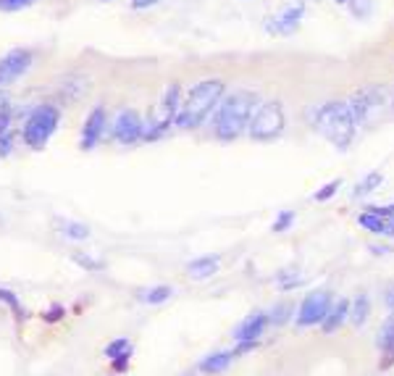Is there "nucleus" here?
<instances>
[{
  "label": "nucleus",
  "instance_id": "4be33fe9",
  "mask_svg": "<svg viewBox=\"0 0 394 376\" xmlns=\"http://www.w3.org/2000/svg\"><path fill=\"white\" fill-rule=\"evenodd\" d=\"M379 347L386 353V358L392 361L394 358V316L386 318V324L381 327V334H379ZM386 361V363H389Z\"/></svg>",
  "mask_w": 394,
  "mask_h": 376
},
{
  "label": "nucleus",
  "instance_id": "2f4dec72",
  "mask_svg": "<svg viewBox=\"0 0 394 376\" xmlns=\"http://www.w3.org/2000/svg\"><path fill=\"white\" fill-rule=\"evenodd\" d=\"M384 305H386V311L394 316V282L384 287Z\"/></svg>",
  "mask_w": 394,
  "mask_h": 376
},
{
  "label": "nucleus",
  "instance_id": "423d86ee",
  "mask_svg": "<svg viewBox=\"0 0 394 376\" xmlns=\"http://www.w3.org/2000/svg\"><path fill=\"white\" fill-rule=\"evenodd\" d=\"M331 302H334V298H331L329 289H316V292L305 295V300L300 302V308H297L294 324H297L300 329L321 324L323 318H326V313H329V308H331Z\"/></svg>",
  "mask_w": 394,
  "mask_h": 376
},
{
  "label": "nucleus",
  "instance_id": "39448f33",
  "mask_svg": "<svg viewBox=\"0 0 394 376\" xmlns=\"http://www.w3.org/2000/svg\"><path fill=\"white\" fill-rule=\"evenodd\" d=\"M284 108L278 100H265L261 106L252 111L248 124V135L255 142H268V140H276L284 132Z\"/></svg>",
  "mask_w": 394,
  "mask_h": 376
},
{
  "label": "nucleus",
  "instance_id": "ddd939ff",
  "mask_svg": "<svg viewBox=\"0 0 394 376\" xmlns=\"http://www.w3.org/2000/svg\"><path fill=\"white\" fill-rule=\"evenodd\" d=\"M87 90H89L87 76L69 74L58 82V100L61 103H66V106H72V103H76L82 95H87Z\"/></svg>",
  "mask_w": 394,
  "mask_h": 376
},
{
  "label": "nucleus",
  "instance_id": "1a4fd4ad",
  "mask_svg": "<svg viewBox=\"0 0 394 376\" xmlns=\"http://www.w3.org/2000/svg\"><path fill=\"white\" fill-rule=\"evenodd\" d=\"M347 108H350V116L355 121V129L360 124H371V121L379 116L381 108V90H363L358 95H352L347 100Z\"/></svg>",
  "mask_w": 394,
  "mask_h": 376
},
{
  "label": "nucleus",
  "instance_id": "cd10ccee",
  "mask_svg": "<svg viewBox=\"0 0 394 376\" xmlns=\"http://www.w3.org/2000/svg\"><path fill=\"white\" fill-rule=\"evenodd\" d=\"M74 261L87 271H102V261H98V258H92V256H74Z\"/></svg>",
  "mask_w": 394,
  "mask_h": 376
},
{
  "label": "nucleus",
  "instance_id": "393cba45",
  "mask_svg": "<svg viewBox=\"0 0 394 376\" xmlns=\"http://www.w3.org/2000/svg\"><path fill=\"white\" fill-rule=\"evenodd\" d=\"M289 313H292V305H276L274 311H271V316H268V324H274V327H278V324H284L287 318H289Z\"/></svg>",
  "mask_w": 394,
  "mask_h": 376
},
{
  "label": "nucleus",
  "instance_id": "72a5a7b5",
  "mask_svg": "<svg viewBox=\"0 0 394 376\" xmlns=\"http://www.w3.org/2000/svg\"><path fill=\"white\" fill-rule=\"evenodd\" d=\"M352 11H355L358 16H365L368 11H371V3H368V0H360V3L355 0V3H352Z\"/></svg>",
  "mask_w": 394,
  "mask_h": 376
},
{
  "label": "nucleus",
  "instance_id": "412c9836",
  "mask_svg": "<svg viewBox=\"0 0 394 376\" xmlns=\"http://www.w3.org/2000/svg\"><path fill=\"white\" fill-rule=\"evenodd\" d=\"M131 353H134V345H131V340H127V337H118V340H113V342H108L105 350H102V355H105L108 361L131 358Z\"/></svg>",
  "mask_w": 394,
  "mask_h": 376
},
{
  "label": "nucleus",
  "instance_id": "bb28decb",
  "mask_svg": "<svg viewBox=\"0 0 394 376\" xmlns=\"http://www.w3.org/2000/svg\"><path fill=\"white\" fill-rule=\"evenodd\" d=\"M292 221H294V213H292V211H281V213H278V219H276V221H274V226H271V229H274V232H287Z\"/></svg>",
  "mask_w": 394,
  "mask_h": 376
},
{
  "label": "nucleus",
  "instance_id": "f3484780",
  "mask_svg": "<svg viewBox=\"0 0 394 376\" xmlns=\"http://www.w3.org/2000/svg\"><path fill=\"white\" fill-rule=\"evenodd\" d=\"M53 226H56V232L63 234L66 240L82 242L89 237V226L82 224V221H74V219H53Z\"/></svg>",
  "mask_w": 394,
  "mask_h": 376
},
{
  "label": "nucleus",
  "instance_id": "4468645a",
  "mask_svg": "<svg viewBox=\"0 0 394 376\" xmlns=\"http://www.w3.org/2000/svg\"><path fill=\"white\" fill-rule=\"evenodd\" d=\"M219 266H221L219 256H200L187 263V276L195 279V282H205V279H210V276L219 274Z\"/></svg>",
  "mask_w": 394,
  "mask_h": 376
},
{
  "label": "nucleus",
  "instance_id": "5701e85b",
  "mask_svg": "<svg viewBox=\"0 0 394 376\" xmlns=\"http://www.w3.org/2000/svg\"><path fill=\"white\" fill-rule=\"evenodd\" d=\"M381 181H384V177H381V171H371V174H365L363 181L355 187V192L352 195L355 197H365V195H371L376 187H379Z\"/></svg>",
  "mask_w": 394,
  "mask_h": 376
},
{
  "label": "nucleus",
  "instance_id": "f257e3e1",
  "mask_svg": "<svg viewBox=\"0 0 394 376\" xmlns=\"http://www.w3.org/2000/svg\"><path fill=\"white\" fill-rule=\"evenodd\" d=\"M223 92H226V85L221 79H203V82H197L182 98V106H179L174 124L179 129H197L208 119V113L223 100Z\"/></svg>",
  "mask_w": 394,
  "mask_h": 376
},
{
  "label": "nucleus",
  "instance_id": "6ab92c4d",
  "mask_svg": "<svg viewBox=\"0 0 394 376\" xmlns=\"http://www.w3.org/2000/svg\"><path fill=\"white\" fill-rule=\"evenodd\" d=\"M368 318H371V298L365 292H358V298L350 302V321L358 329H363Z\"/></svg>",
  "mask_w": 394,
  "mask_h": 376
},
{
  "label": "nucleus",
  "instance_id": "9d476101",
  "mask_svg": "<svg viewBox=\"0 0 394 376\" xmlns=\"http://www.w3.org/2000/svg\"><path fill=\"white\" fill-rule=\"evenodd\" d=\"M105 124H108L105 108L102 106L92 108L89 116L85 119V126H82V140H79V148H82V151H92V148L100 142L102 132H105Z\"/></svg>",
  "mask_w": 394,
  "mask_h": 376
},
{
  "label": "nucleus",
  "instance_id": "9b49d317",
  "mask_svg": "<svg viewBox=\"0 0 394 376\" xmlns=\"http://www.w3.org/2000/svg\"><path fill=\"white\" fill-rule=\"evenodd\" d=\"M268 313H250L237 329H234V340L242 345V342H258L265 329H268Z\"/></svg>",
  "mask_w": 394,
  "mask_h": 376
},
{
  "label": "nucleus",
  "instance_id": "c9c22d12",
  "mask_svg": "<svg viewBox=\"0 0 394 376\" xmlns=\"http://www.w3.org/2000/svg\"><path fill=\"white\" fill-rule=\"evenodd\" d=\"M3 108H8V100H6V95L0 92V111H3Z\"/></svg>",
  "mask_w": 394,
  "mask_h": 376
},
{
  "label": "nucleus",
  "instance_id": "a878e982",
  "mask_svg": "<svg viewBox=\"0 0 394 376\" xmlns=\"http://www.w3.org/2000/svg\"><path fill=\"white\" fill-rule=\"evenodd\" d=\"M339 184H342V181H339V179L329 181V184H323V190H318V192L313 195V200H316V203H326V200H329V197H331V195H336Z\"/></svg>",
  "mask_w": 394,
  "mask_h": 376
},
{
  "label": "nucleus",
  "instance_id": "7ed1b4c3",
  "mask_svg": "<svg viewBox=\"0 0 394 376\" xmlns=\"http://www.w3.org/2000/svg\"><path fill=\"white\" fill-rule=\"evenodd\" d=\"M310 116H313V126H316L334 148L344 151L352 142V137H355V121H352L350 108H347L344 100L323 103V106L313 108Z\"/></svg>",
  "mask_w": 394,
  "mask_h": 376
},
{
  "label": "nucleus",
  "instance_id": "6e6552de",
  "mask_svg": "<svg viewBox=\"0 0 394 376\" xmlns=\"http://www.w3.org/2000/svg\"><path fill=\"white\" fill-rule=\"evenodd\" d=\"M145 135V119L134 111V108H124L118 111L116 121H113V137L121 145H134Z\"/></svg>",
  "mask_w": 394,
  "mask_h": 376
},
{
  "label": "nucleus",
  "instance_id": "e433bc0d",
  "mask_svg": "<svg viewBox=\"0 0 394 376\" xmlns=\"http://www.w3.org/2000/svg\"><path fill=\"white\" fill-rule=\"evenodd\" d=\"M182 376H195V374H192V371H190V374H182Z\"/></svg>",
  "mask_w": 394,
  "mask_h": 376
},
{
  "label": "nucleus",
  "instance_id": "7c9ffc66",
  "mask_svg": "<svg viewBox=\"0 0 394 376\" xmlns=\"http://www.w3.org/2000/svg\"><path fill=\"white\" fill-rule=\"evenodd\" d=\"M373 216H379V219H394V203H389V206H368Z\"/></svg>",
  "mask_w": 394,
  "mask_h": 376
},
{
  "label": "nucleus",
  "instance_id": "c756f323",
  "mask_svg": "<svg viewBox=\"0 0 394 376\" xmlns=\"http://www.w3.org/2000/svg\"><path fill=\"white\" fill-rule=\"evenodd\" d=\"M34 0H0V11H19V8H27Z\"/></svg>",
  "mask_w": 394,
  "mask_h": 376
},
{
  "label": "nucleus",
  "instance_id": "4c0bfd02",
  "mask_svg": "<svg viewBox=\"0 0 394 376\" xmlns=\"http://www.w3.org/2000/svg\"><path fill=\"white\" fill-rule=\"evenodd\" d=\"M336 3H344V0H336Z\"/></svg>",
  "mask_w": 394,
  "mask_h": 376
},
{
  "label": "nucleus",
  "instance_id": "0eeeda50",
  "mask_svg": "<svg viewBox=\"0 0 394 376\" xmlns=\"http://www.w3.org/2000/svg\"><path fill=\"white\" fill-rule=\"evenodd\" d=\"M32 60V50L27 47H14V50H8L3 58H0V87H8V85H14L16 79H21V76L30 71Z\"/></svg>",
  "mask_w": 394,
  "mask_h": 376
},
{
  "label": "nucleus",
  "instance_id": "2eb2a0df",
  "mask_svg": "<svg viewBox=\"0 0 394 376\" xmlns=\"http://www.w3.org/2000/svg\"><path fill=\"white\" fill-rule=\"evenodd\" d=\"M234 350H221V353H213V355H208L200 361V371L205 376H216V374H223L229 366L234 363Z\"/></svg>",
  "mask_w": 394,
  "mask_h": 376
},
{
  "label": "nucleus",
  "instance_id": "20e7f679",
  "mask_svg": "<svg viewBox=\"0 0 394 376\" xmlns=\"http://www.w3.org/2000/svg\"><path fill=\"white\" fill-rule=\"evenodd\" d=\"M58 121H61L58 106H50V103L37 106L27 116V121H24V129H21L24 142L30 145L32 151H43L45 145H47V140L56 135Z\"/></svg>",
  "mask_w": 394,
  "mask_h": 376
},
{
  "label": "nucleus",
  "instance_id": "f704fd0d",
  "mask_svg": "<svg viewBox=\"0 0 394 376\" xmlns=\"http://www.w3.org/2000/svg\"><path fill=\"white\" fill-rule=\"evenodd\" d=\"M155 3H161V0H131L134 8H150V5H155Z\"/></svg>",
  "mask_w": 394,
  "mask_h": 376
},
{
  "label": "nucleus",
  "instance_id": "dca6fc26",
  "mask_svg": "<svg viewBox=\"0 0 394 376\" xmlns=\"http://www.w3.org/2000/svg\"><path fill=\"white\" fill-rule=\"evenodd\" d=\"M350 318V302L347 300H336L331 302V308H329V313H326V318L321 321V329L326 331V334H334L344 321Z\"/></svg>",
  "mask_w": 394,
  "mask_h": 376
},
{
  "label": "nucleus",
  "instance_id": "c85d7f7f",
  "mask_svg": "<svg viewBox=\"0 0 394 376\" xmlns=\"http://www.w3.org/2000/svg\"><path fill=\"white\" fill-rule=\"evenodd\" d=\"M63 316H66V308H63V305H50V308L43 313V318L47 324H56V321H61Z\"/></svg>",
  "mask_w": 394,
  "mask_h": 376
},
{
  "label": "nucleus",
  "instance_id": "aec40b11",
  "mask_svg": "<svg viewBox=\"0 0 394 376\" xmlns=\"http://www.w3.org/2000/svg\"><path fill=\"white\" fill-rule=\"evenodd\" d=\"M174 298V287H166V285H158V287H150V289H142L140 292V300L147 302V305H163Z\"/></svg>",
  "mask_w": 394,
  "mask_h": 376
},
{
  "label": "nucleus",
  "instance_id": "473e14b6",
  "mask_svg": "<svg viewBox=\"0 0 394 376\" xmlns=\"http://www.w3.org/2000/svg\"><path fill=\"white\" fill-rule=\"evenodd\" d=\"M14 151V145H11V135L6 132V135H0V158H8Z\"/></svg>",
  "mask_w": 394,
  "mask_h": 376
},
{
  "label": "nucleus",
  "instance_id": "b1692460",
  "mask_svg": "<svg viewBox=\"0 0 394 376\" xmlns=\"http://www.w3.org/2000/svg\"><path fill=\"white\" fill-rule=\"evenodd\" d=\"M0 302H3V305H8L19 321L27 316V311H24V305H21V300H19V295L11 292V289H6V287H0Z\"/></svg>",
  "mask_w": 394,
  "mask_h": 376
},
{
  "label": "nucleus",
  "instance_id": "f8f14e48",
  "mask_svg": "<svg viewBox=\"0 0 394 376\" xmlns=\"http://www.w3.org/2000/svg\"><path fill=\"white\" fill-rule=\"evenodd\" d=\"M303 14H305V5H303V3H294V5H289L281 16H276L274 21H268L265 30L274 32V34H292V32L300 27Z\"/></svg>",
  "mask_w": 394,
  "mask_h": 376
},
{
  "label": "nucleus",
  "instance_id": "f03ea898",
  "mask_svg": "<svg viewBox=\"0 0 394 376\" xmlns=\"http://www.w3.org/2000/svg\"><path fill=\"white\" fill-rule=\"evenodd\" d=\"M255 111V95L248 90H237L221 100L213 132L221 142H234L242 132H248L250 116Z\"/></svg>",
  "mask_w": 394,
  "mask_h": 376
},
{
  "label": "nucleus",
  "instance_id": "a211bd4d",
  "mask_svg": "<svg viewBox=\"0 0 394 376\" xmlns=\"http://www.w3.org/2000/svg\"><path fill=\"white\" fill-rule=\"evenodd\" d=\"M360 226L368 229L371 234H381V237H394V219H379L373 213L365 211L360 216Z\"/></svg>",
  "mask_w": 394,
  "mask_h": 376
}]
</instances>
